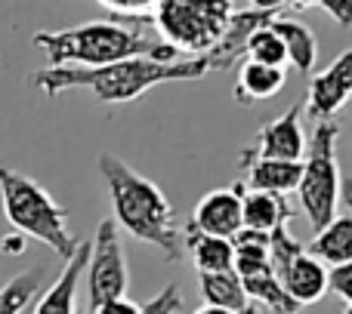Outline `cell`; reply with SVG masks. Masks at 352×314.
Masks as SVG:
<instances>
[{
  "instance_id": "cell-1",
  "label": "cell",
  "mask_w": 352,
  "mask_h": 314,
  "mask_svg": "<svg viewBox=\"0 0 352 314\" xmlns=\"http://www.w3.org/2000/svg\"><path fill=\"white\" fill-rule=\"evenodd\" d=\"M207 74L204 56H188L176 62H155V59H124L99 68H41L31 74V84L47 96H59L65 90H90L99 102L105 105H124L142 99L152 86L173 84V80H198Z\"/></svg>"
},
{
  "instance_id": "cell-2",
  "label": "cell",
  "mask_w": 352,
  "mask_h": 314,
  "mask_svg": "<svg viewBox=\"0 0 352 314\" xmlns=\"http://www.w3.org/2000/svg\"><path fill=\"white\" fill-rule=\"evenodd\" d=\"M152 16L140 19L133 25L121 22H87L78 28L62 31H37L34 47L43 49L50 68L78 65V68H99L124 59H155V62H176V49L152 34Z\"/></svg>"
},
{
  "instance_id": "cell-3",
  "label": "cell",
  "mask_w": 352,
  "mask_h": 314,
  "mask_svg": "<svg viewBox=\"0 0 352 314\" xmlns=\"http://www.w3.org/2000/svg\"><path fill=\"white\" fill-rule=\"evenodd\" d=\"M99 173L111 194V210L115 225L136 237L142 243H152L161 250L167 262L186 259V241H182V225L176 222V213L167 200V194L136 173L130 163H124L115 154H99Z\"/></svg>"
},
{
  "instance_id": "cell-4",
  "label": "cell",
  "mask_w": 352,
  "mask_h": 314,
  "mask_svg": "<svg viewBox=\"0 0 352 314\" xmlns=\"http://www.w3.org/2000/svg\"><path fill=\"white\" fill-rule=\"evenodd\" d=\"M0 204L12 231L47 243L62 262L74 253L78 241L68 231V210L31 176L0 167Z\"/></svg>"
},
{
  "instance_id": "cell-5",
  "label": "cell",
  "mask_w": 352,
  "mask_h": 314,
  "mask_svg": "<svg viewBox=\"0 0 352 314\" xmlns=\"http://www.w3.org/2000/svg\"><path fill=\"white\" fill-rule=\"evenodd\" d=\"M337 139H340V121H318L306 142L303 173H300V204L312 228H324L334 219L337 200H340V163H337Z\"/></svg>"
},
{
  "instance_id": "cell-6",
  "label": "cell",
  "mask_w": 352,
  "mask_h": 314,
  "mask_svg": "<svg viewBox=\"0 0 352 314\" xmlns=\"http://www.w3.org/2000/svg\"><path fill=\"white\" fill-rule=\"evenodd\" d=\"M232 12V0H158L152 25L176 53L204 56L226 31Z\"/></svg>"
},
{
  "instance_id": "cell-7",
  "label": "cell",
  "mask_w": 352,
  "mask_h": 314,
  "mask_svg": "<svg viewBox=\"0 0 352 314\" xmlns=\"http://www.w3.org/2000/svg\"><path fill=\"white\" fill-rule=\"evenodd\" d=\"M87 314H93L99 305L121 299L130 287V268L124 256L121 231L111 219H102L96 228V237L90 241V259H87Z\"/></svg>"
},
{
  "instance_id": "cell-8",
  "label": "cell",
  "mask_w": 352,
  "mask_h": 314,
  "mask_svg": "<svg viewBox=\"0 0 352 314\" xmlns=\"http://www.w3.org/2000/svg\"><path fill=\"white\" fill-rule=\"evenodd\" d=\"M303 99L294 102L281 117L269 121L256 133V142L241 152V160H303L306 130H303Z\"/></svg>"
},
{
  "instance_id": "cell-9",
  "label": "cell",
  "mask_w": 352,
  "mask_h": 314,
  "mask_svg": "<svg viewBox=\"0 0 352 314\" xmlns=\"http://www.w3.org/2000/svg\"><path fill=\"white\" fill-rule=\"evenodd\" d=\"M309 114L316 121H331L352 99V49H343L324 71L309 77Z\"/></svg>"
},
{
  "instance_id": "cell-10",
  "label": "cell",
  "mask_w": 352,
  "mask_h": 314,
  "mask_svg": "<svg viewBox=\"0 0 352 314\" xmlns=\"http://www.w3.org/2000/svg\"><path fill=\"white\" fill-rule=\"evenodd\" d=\"M241 197H244L241 182H235L232 188L207 191L204 197L198 200V206H195L192 225L201 231V234L232 241V237L244 228V222H241Z\"/></svg>"
},
{
  "instance_id": "cell-11",
  "label": "cell",
  "mask_w": 352,
  "mask_h": 314,
  "mask_svg": "<svg viewBox=\"0 0 352 314\" xmlns=\"http://www.w3.org/2000/svg\"><path fill=\"white\" fill-rule=\"evenodd\" d=\"M278 12L272 10H235L226 25V31L219 34V40L213 43V49L204 53V62H207V71H229L235 62L244 59V49H248V40L256 28L269 25Z\"/></svg>"
},
{
  "instance_id": "cell-12",
  "label": "cell",
  "mask_w": 352,
  "mask_h": 314,
  "mask_svg": "<svg viewBox=\"0 0 352 314\" xmlns=\"http://www.w3.org/2000/svg\"><path fill=\"white\" fill-rule=\"evenodd\" d=\"M87 259H90V241H78L74 253L65 259V268L43 290L31 314H78V284L87 271Z\"/></svg>"
},
{
  "instance_id": "cell-13",
  "label": "cell",
  "mask_w": 352,
  "mask_h": 314,
  "mask_svg": "<svg viewBox=\"0 0 352 314\" xmlns=\"http://www.w3.org/2000/svg\"><path fill=\"white\" fill-rule=\"evenodd\" d=\"M275 274H278L281 287L287 290V296H291L300 309L322 302V296L328 293V268H324L316 256L306 253V250L297 253L281 271H275Z\"/></svg>"
},
{
  "instance_id": "cell-14",
  "label": "cell",
  "mask_w": 352,
  "mask_h": 314,
  "mask_svg": "<svg viewBox=\"0 0 352 314\" xmlns=\"http://www.w3.org/2000/svg\"><path fill=\"white\" fill-rule=\"evenodd\" d=\"M244 191H269V194H281L287 197L291 191H297L300 185V173L303 163L300 160H244Z\"/></svg>"
},
{
  "instance_id": "cell-15",
  "label": "cell",
  "mask_w": 352,
  "mask_h": 314,
  "mask_svg": "<svg viewBox=\"0 0 352 314\" xmlns=\"http://www.w3.org/2000/svg\"><path fill=\"white\" fill-rule=\"evenodd\" d=\"M285 84H287V71L244 59L241 68H238V77H235V90H232V96H235L238 105L266 102V99L278 96V93L285 90Z\"/></svg>"
},
{
  "instance_id": "cell-16",
  "label": "cell",
  "mask_w": 352,
  "mask_h": 314,
  "mask_svg": "<svg viewBox=\"0 0 352 314\" xmlns=\"http://www.w3.org/2000/svg\"><path fill=\"white\" fill-rule=\"evenodd\" d=\"M294 206L287 204V197L269 191H244L241 197V222L248 231H260L269 234L278 225H291Z\"/></svg>"
},
{
  "instance_id": "cell-17",
  "label": "cell",
  "mask_w": 352,
  "mask_h": 314,
  "mask_svg": "<svg viewBox=\"0 0 352 314\" xmlns=\"http://www.w3.org/2000/svg\"><path fill=\"white\" fill-rule=\"evenodd\" d=\"M269 25H272V31L281 37V43H285L287 62H291L303 77H309L312 68H316V59H318V40H316V34H312V28L297 22V19L281 16V12Z\"/></svg>"
},
{
  "instance_id": "cell-18",
  "label": "cell",
  "mask_w": 352,
  "mask_h": 314,
  "mask_svg": "<svg viewBox=\"0 0 352 314\" xmlns=\"http://www.w3.org/2000/svg\"><path fill=\"white\" fill-rule=\"evenodd\" d=\"M198 290L204 305H217L232 314H260V305L250 302V296L244 293L241 280L235 271H219V274H201Z\"/></svg>"
},
{
  "instance_id": "cell-19",
  "label": "cell",
  "mask_w": 352,
  "mask_h": 314,
  "mask_svg": "<svg viewBox=\"0 0 352 314\" xmlns=\"http://www.w3.org/2000/svg\"><path fill=\"white\" fill-rule=\"evenodd\" d=\"M182 241H186V250L192 253L195 265H198V274L232 271V259H235V247H232V241L201 234L192 222L182 225Z\"/></svg>"
},
{
  "instance_id": "cell-20",
  "label": "cell",
  "mask_w": 352,
  "mask_h": 314,
  "mask_svg": "<svg viewBox=\"0 0 352 314\" xmlns=\"http://www.w3.org/2000/svg\"><path fill=\"white\" fill-rule=\"evenodd\" d=\"M306 253L316 256L324 268H337L352 262V219L349 216H334L324 228L316 231L312 243L306 247Z\"/></svg>"
},
{
  "instance_id": "cell-21",
  "label": "cell",
  "mask_w": 352,
  "mask_h": 314,
  "mask_svg": "<svg viewBox=\"0 0 352 314\" xmlns=\"http://www.w3.org/2000/svg\"><path fill=\"white\" fill-rule=\"evenodd\" d=\"M238 280H241L244 293L250 296V302H256L263 309L266 305L272 314H300L297 302H294L291 296H287V290L281 287L278 274H275V268H260V271H250V274H238Z\"/></svg>"
},
{
  "instance_id": "cell-22",
  "label": "cell",
  "mask_w": 352,
  "mask_h": 314,
  "mask_svg": "<svg viewBox=\"0 0 352 314\" xmlns=\"http://www.w3.org/2000/svg\"><path fill=\"white\" fill-rule=\"evenodd\" d=\"M43 278H47V271L37 265V268H28V271H22V274L6 280V284L0 287V314H25L28 311V305L34 302V296L41 293Z\"/></svg>"
},
{
  "instance_id": "cell-23",
  "label": "cell",
  "mask_w": 352,
  "mask_h": 314,
  "mask_svg": "<svg viewBox=\"0 0 352 314\" xmlns=\"http://www.w3.org/2000/svg\"><path fill=\"white\" fill-rule=\"evenodd\" d=\"M244 59L250 62H260V65H269V68H287V53H285V43L281 37L272 31V25H263L250 34L248 40V49H244Z\"/></svg>"
},
{
  "instance_id": "cell-24",
  "label": "cell",
  "mask_w": 352,
  "mask_h": 314,
  "mask_svg": "<svg viewBox=\"0 0 352 314\" xmlns=\"http://www.w3.org/2000/svg\"><path fill=\"white\" fill-rule=\"evenodd\" d=\"M182 311V293L176 284H167L158 296H152L146 305H140V314H179Z\"/></svg>"
},
{
  "instance_id": "cell-25",
  "label": "cell",
  "mask_w": 352,
  "mask_h": 314,
  "mask_svg": "<svg viewBox=\"0 0 352 314\" xmlns=\"http://www.w3.org/2000/svg\"><path fill=\"white\" fill-rule=\"evenodd\" d=\"M328 290H334L337 296H343L352 305V262L331 268L328 271Z\"/></svg>"
},
{
  "instance_id": "cell-26",
  "label": "cell",
  "mask_w": 352,
  "mask_h": 314,
  "mask_svg": "<svg viewBox=\"0 0 352 314\" xmlns=\"http://www.w3.org/2000/svg\"><path fill=\"white\" fill-rule=\"evenodd\" d=\"M105 10L111 12H121V16H148V10L158 6V0H99Z\"/></svg>"
},
{
  "instance_id": "cell-27",
  "label": "cell",
  "mask_w": 352,
  "mask_h": 314,
  "mask_svg": "<svg viewBox=\"0 0 352 314\" xmlns=\"http://www.w3.org/2000/svg\"><path fill=\"white\" fill-rule=\"evenodd\" d=\"M318 6H322L337 25H343V28L352 25V0H318Z\"/></svg>"
},
{
  "instance_id": "cell-28",
  "label": "cell",
  "mask_w": 352,
  "mask_h": 314,
  "mask_svg": "<svg viewBox=\"0 0 352 314\" xmlns=\"http://www.w3.org/2000/svg\"><path fill=\"white\" fill-rule=\"evenodd\" d=\"M93 314H140V305L130 302L127 296H121V299H111V302L99 305Z\"/></svg>"
},
{
  "instance_id": "cell-29",
  "label": "cell",
  "mask_w": 352,
  "mask_h": 314,
  "mask_svg": "<svg viewBox=\"0 0 352 314\" xmlns=\"http://www.w3.org/2000/svg\"><path fill=\"white\" fill-rule=\"evenodd\" d=\"M0 250H3V253H10V256H19L25 250V237L19 234V231H12V234H6L3 241H0Z\"/></svg>"
},
{
  "instance_id": "cell-30",
  "label": "cell",
  "mask_w": 352,
  "mask_h": 314,
  "mask_svg": "<svg viewBox=\"0 0 352 314\" xmlns=\"http://www.w3.org/2000/svg\"><path fill=\"white\" fill-rule=\"evenodd\" d=\"M254 10H272V12H281L285 6H291V0H250Z\"/></svg>"
},
{
  "instance_id": "cell-31",
  "label": "cell",
  "mask_w": 352,
  "mask_h": 314,
  "mask_svg": "<svg viewBox=\"0 0 352 314\" xmlns=\"http://www.w3.org/2000/svg\"><path fill=\"white\" fill-rule=\"evenodd\" d=\"M340 197H343V204H346L349 219H352V179H343L340 182Z\"/></svg>"
},
{
  "instance_id": "cell-32",
  "label": "cell",
  "mask_w": 352,
  "mask_h": 314,
  "mask_svg": "<svg viewBox=\"0 0 352 314\" xmlns=\"http://www.w3.org/2000/svg\"><path fill=\"white\" fill-rule=\"evenodd\" d=\"M195 314H232V311H226V309H217V305H201Z\"/></svg>"
},
{
  "instance_id": "cell-33",
  "label": "cell",
  "mask_w": 352,
  "mask_h": 314,
  "mask_svg": "<svg viewBox=\"0 0 352 314\" xmlns=\"http://www.w3.org/2000/svg\"><path fill=\"white\" fill-rule=\"evenodd\" d=\"M294 10H309V6H318V0H291Z\"/></svg>"
},
{
  "instance_id": "cell-34",
  "label": "cell",
  "mask_w": 352,
  "mask_h": 314,
  "mask_svg": "<svg viewBox=\"0 0 352 314\" xmlns=\"http://www.w3.org/2000/svg\"><path fill=\"white\" fill-rule=\"evenodd\" d=\"M343 314H352V305H346V311H343Z\"/></svg>"
}]
</instances>
